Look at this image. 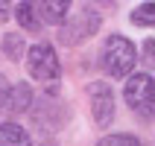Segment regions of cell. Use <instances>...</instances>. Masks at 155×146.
<instances>
[{"label":"cell","instance_id":"cell-1","mask_svg":"<svg viewBox=\"0 0 155 146\" xmlns=\"http://www.w3.org/2000/svg\"><path fill=\"white\" fill-rule=\"evenodd\" d=\"M135 61H138V53H135V44L123 35H111L108 41L103 44V53H100V64L111 79H123L135 70Z\"/></svg>","mask_w":155,"mask_h":146},{"label":"cell","instance_id":"cell-7","mask_svg":"<svg viewBox=\"0 0 155 146\" xmlns=\"http://www.w3.org/2000/svg\"><path fill=\"white\" fill-rule=\"evenodd\" d=\"M68 0H44V3H32V12L38 18V24H64L68 21Z\"/></svg>","mask_w":155,"mask_h":146},{"label":"cell","instance_id":"cell-8","mask_svg":"<svg viewBox=\"0 0 155 146\" xmlns=\"http://www.w3.org/2000/svg\"><path fill=\"white\" fill-rule=\"evenodd\" d=\"M0 146H32V140L18 123H0Z\"/></svg>","mask_w":155,"mask_h":146},{"label":"cell","instance_id":"cell-15","mask_svg":"<svg viewBox=\"0 0 155 146\" xmlns=\"http://www.w3.org/2000/svg\"><path fill=\"white\" fill-rule=\"evenodd\" d=\"M3 18H9V15H6V6L0 3V21H3Z\"/></svg>","mask_w":155,"mask_h":146},{"label":"cell","instance_id":"cell-9","mask_svg":"<svg viewBox=\"0 0 155 146\" xmlns=\"http://www.w3.org/2000/svg\"><path fill=\"white\" fill-rule=\"evenodd\" d=\"M15 18H18V24L24 26V29H38V18H35V12H32V3H18L15 6Z\"/></svg>","mask_w":155,"mask_h":146},{"label":"cell","instance_id":"cell-6","mask_svg":"<svg viewBox=\"0 0 155 146\" xmlns=\"http://www.w3.org/2000/svg\"><path fill=\"white\" fill-rule=\"evenodd\" d=\"M29 105H32V91L26 82H15V85H9V96H6V105H3V111L18 117V114L29 111Z\"/></svg>","mask_w":155,"mask_h":146},{"label":"cell","instance_id":"cell-14","mask_svg":"<svg viewBox=\"0 0 155 146\" xmlns=\"http://www.w3.org/2000/svg\"><path fill=\"white\" fill-rule=\"evenodd\" d=\"M143 56H147V61H152V41H147V47H143Z\"/></svg>","mask_w":155,"mask_h":146},{"label":"cell","instance_id":"cell-2","mask_svg":"<svg viewBox=\"0 0 155 146\" xmlns=\"http://www.w3.org/2000/svg\"><path fill=\"white\" fill-rule=\"evenodd\" d=\"M26 70L38 82H56L61 76V61L50 44H32L29 47V59H26Z\"/></svg>","mask_w":155,"mask_h":146},{"label":"cell","instance_id":"cell-4","mask_svg":"<svg viewBox=\"0 0 155 146\" xmlns=\"http://www.w3.org/2000/svg\"><path fill=\"white\" fill-rule=\"evenodd\" d=\"M100 29V18H97L94 9L82 6V12L76 15V21H64L61 24V32H59V41L61 44H79L91 38V35Z\"/></svg>","mask_w":155,"mask_h":146},{"label":"cell","instance_id":"cell-10","mask_svg":"<svg viewBox=\"0 0 155 146\" xmlns=\"http://www.w3.org/2000/svg\"><path fill=\"white\" fill-rule=\"evenodd\" d=\"M3 53H6L12 61H18L21 53H24V38H21V35H6V38H3Z\"/></svg>","mask_w":155,"mask_h":146},{"label":"cell","instance_id":"cell-5","mask_svg":"<svg viewBox=\"0 0 155 146\" xmlns=\"http://www.w3.org/2000/svg\"><path fill=\"white\" fill-rule=\"evenodd\" d=\"M88 96H91V111H94L97 126H108L114 120V91L108 82H94L88 88Z\"/></svg>","mask_w":155,"mask_h":146},{"label":"cell","instance_id":"cell-12","mask_svg":"<svg viewBox=\"0 0 155 146\" xmlns=\"http://www.w3.org/2000/svg\"><path fill=\"white\" fill-rule=\"evenodd\" d=\"M152 12H155V6L152 3H143V6H138L135 12H132V24H138V26H152Z\"/></svg>","mask_w":155,"mask_h":146},{"label":"cell","instance_id":"cell-11","mask_svg":"<svg viewBox=\"0 0 155 146\" xmlns=\"http://www.w3.org/2000/svg\"><path fill=\"white\" fill-rule=\"evenodd\" d=\"M97 146H143L135 135H105Z\"/></svg>","mask_w":155,"mask_h":146},{"label":"cell","instance_id":"cell-3","mask_svg":"<svg viewBox=\"0 0 155 146\" xmlns=\"http://www.w3.org/2000/svg\"><path fill=\"white\" fill-rule=\"evenodd\" d=\"M126 102L135 114H140L143 120H152V76L149 73H135L126 82Z\"/></svg>","mask_w":155,"mask_h":146},{"label":"cell","instance_id":"cell-13","mask_svg":"<svg viewBox=\"0 0 155 146\" xmlns=\"http://www.w3.org/2000/svg\"><path fill=\"white\" fill-rule=\"evenodd\" d=\"M6 96H9V79L0 73V111H3V105H6Z\"/></svg>","mask_w":155,"mask_h":146}]
</instances>
